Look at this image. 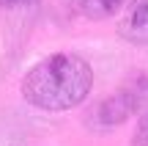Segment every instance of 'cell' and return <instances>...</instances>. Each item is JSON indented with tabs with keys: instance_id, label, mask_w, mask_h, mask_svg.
Listing matches in <instances>:
<instances>
[{
	"instance_id": "obj_1",
	"label": "cell",
	"mask_w": 148,
	"mask_h": 146,
	"mask_svg": "<svg viewBox=\"0 0 148 146\" xmlns=\"http://www.w3.org/2000/svg\"><path fill=\"white\" fill-rule=\"evenodd\" d=\"M90 86L93 69L88 61L71 53H55L22 77V97L41 110H69L88 97Z\"/></svg>"
},
{
	"instance_id": "obj_2",
	"label": "cell",
	"mask_w": 148,
	"mask_h": 146,
	"mask_svg": "<svg viewBox=\"0 0 148 146\" xmlns=\"http://www.w3.org/2000/svg\"><path fill=\"white\" fill-rule=\"evenodd\" d=\"M118 33L132 44H148V0H129L118 17Z\"/></svg>"
},
{
	"instance_id": "obj_3",
	"label": "cell",
	"mask_w": 148,
	"mask_h": 146,
	"mask_svg": "<svg viewBox=\"0 0 148 146\" xmlns=\"http://www.w3.org/2000/svg\"><path fill=\"white\" fill-rule=\"evenodd\" d=\"M126 0H77L79 11L90 19H104V17H112Z\"/></svg>"
},
{
	"instance_id": "obj_4",
	"label": "cell",
	"mask_w": 148,
	"mask_h": 146,
	"mask_svg": "<svg viewBox=\"0 0 148 146\" xmlns=\"http://www.w3.org/2000/svg\"><path fill=\"white\" fill-rule=\"evenodd\" d=\"M132 146H148V113L137 121V130L132 135Z\"/></svg>"
},
{
	"instance_id": "obj_5",
	"label": "cell",
	"mask_w": 148,
	"mask_h": 146,
	"mask_svg": "<svg viewBox=\"0 0 148 146\" xmlns=\"http://www.w3.org/2000/svg\"><path fill=\"white\" fill-rule=\"evenodd\" d=\"M33 0H0V8H19V6H30Z\"/></svg>"
}]
</instances>
